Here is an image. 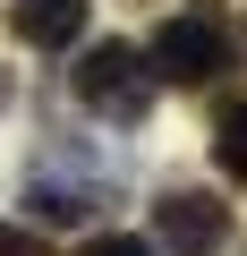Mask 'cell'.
<instances>
[{
    "label": "cell",
    "mask_w": 247,
    "mask_h": 256,
    "mask_svg": "<svg viewBox=\"0 0 247 256\" xmlns=\"http://www.w3.org/2000/svg\"><path fill=\"white\" fill-rule=\"evenodd\" d=\"M230 60H239V34L222 26V9H179V18H162V26H154V43H145L154 86H179V94L213 86Z\"/></svg>",
    "instance_id": "1"
},
{
    "label": "cell",
    "mask_w": 247,
    "mask_h": 256,
    "mask_svg": "<svg viewBox=\"0 0 247 256\" xmlns=\"http://www.w3.org/2000/svg\"><path fill=\"white\" fill-rule=\"evenodd\" d=\"M68 86H77V102H85L94 120H111V128H137V120L154 111V68H145L137 43H85L77 68H68Z\"/></svg>",
    "instance_id": "2"
},
{
    "label": "cell",
    "mask_w": 247,
    "mask_h": 256,
    "mask_svg": "<svg viewBox=\"0 0 247 256\" xmlns=\"http://www.w3.org/2000/svg\"><path fill=\"white\" fill-rule=\"evenodd\" d=\"M230 248V205L213 188H162L154 205V256H222Z\"/></svg>",
    "instance_id": "3"
},
{
    "label": "cell",
    "mask_w": 247,
    "mask_h": 256,
    "mask_svg": "<svg viewBox=\"0 0 247 256\" xmlns=\"http://www.w3.org/2000/svg\"><path fill=\"white\" fill-rule=\"evenodd\" d=\"M102 205H111V180H102V171L34 162V180H26V214H34V222H85V214H102Z\"/></svg>",
    "instance_id": "4"
},
{
    "label": "cell",
    "mask_w": 247,
    "mask_h": 256,
    "mask_svg": "<svg viewBox=\"0 0 247 256\" xmlns=\"http://www.w3.org/2000/svg\"><path fill=\"white\" fill-rule=\"evenodd\" d=\"M94 18V0H9V34L26 52H68Z\"/></svg>",
    "instance_id": "5"
},
{
    "label": "cell",
    "mask_w": 247,
    "mask_h": 256,
    "mask_svg": "<svg viewBox=\"0 0 247 256\" xmlns=\"http://www.w3.org/2000/svg\"><path fill=\"white\" fill-rule=\"evenodd\" d=\"M213 162H222L230 180H247V94H230L222 120H213Z\"/></svg>",
    "instance_id": "6"
},
{
    "label": "cell",
    "mask_w": 247,
    "mask_h": 256,
    "mask_svg": "<svg viewBox=\"0 0 247 256\" xmlns=\"http://www.w3.org/2000/svg\"><path fill=\"white\" fill-rule=\"evenodd\" d=\"M77 256H154V239H137V230H102V239H85Z\"/></svg>",
    "instance_id": "7"
},
{
    "label": "cell",
    "mask_w": 247,
    "mask_h": 256,
    "mask_svg": "<svg viewBox=\"0 0 247 256\" xmlns=\"http://www.w3.org/2000/svg\"><path fill=\"white\" fill-rule=\"evenodd\" d=\"M0 256H51V248H43V230H26V222H0Z\"/></svg>",
    "instance_id": "8"
}]
</instances>
